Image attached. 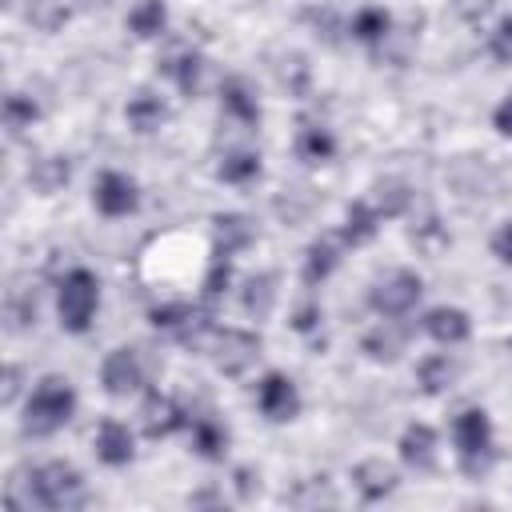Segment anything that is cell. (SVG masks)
<instances>
[{
  "label": "cell",
  "instance_id": "cell-1",
  "mask_svg": "<svg viewBox=\"0 0 512 512\" xmlns=\"http://www.w3.org/2000/svg\"><path fill=\"white\" fill-rule=\"evenodd\" d=\"M24 484H28V496H24L28 508L68 512V508H84V504H88V484H84V476H80L72 464H64V460L36 464Z\"/></svg>",
  "mask_w": 512,
  "mask_h": 512
},
{
  "label": "cell",
  "instance_id": "cell-2",
  "mask_svg": "<svg viewBox=\"0 0 512 512\" xmlns=\"http://www.w3.org/2000/svg\"><path fill=\"white\" fill-rule=\"evenodd\" d=\"M76 412V392L64 376H44L24 400V436H56Z\"/></svg>",
  "mask_w": 512,
  "mask_h": 512
},
{
  "label": "cell",
  "instance_id": "cell-3",
  "mask_svg": "<svg viewBox=\"0 0 512 512\" xmlns=\"http://www.w3.org/2000/svg\"><path fill=\"white\" fill-rule=\"evenodd\" d=\"M452 440H456V464L468 480L488 476L496 464V444H492V420L484 408H464L452 420Z\"/></svg>",
  "mask_w": 512,
  "mask_h": 512
},
{
  "label": "cell",
  "instance_id": "cell-4",
  "mask_svg": "<svg viewBox=\"0 0 512 512\" xmlns=\"http://www.w3.org/2000/svg\"><path fill=\"white\" fill-rule=\"evenodd\" d=\"M96 308H100V280H96V272H88V268H72V272H64V280H60V288H56L60 328L72 332V336L88 332Z\"/></svg>",
  "mask_w": 512,
  "mask_h": 512
},
{
  "label": "cell",
  "instance_id": "cell-5",
  "mask_svg": "<svg viewBox=\"0 0 512 512\" xmlns=\"http://www.w3.org/2000/svg\"><path fill=\"white\" fill-rule=\"evenodd\" d=\"M424 296V280L412 272V268H392L388 276H380L368 292V304L376 316H408Z\"/></svg>",
  "mask_w": 512,
  "mask_h": 512
},
{
  "label": "cell",
  "instance_id": "cell-6",
  "mask_svg": "<svg viewBox=\"0 0 512 512\" xmlns=\"http://www.w3.org/2000/svg\"><path fill=\"white\" fill-rule=\"evenodd\" d=\"M216 364V372L224 376H244L256 360H260V336L248 332V328H216L208 336V348H204Z\"/></svg>",
  "mask_w": 512,
  "mask_h": 512
},
{
  "label": "cell",
  "instance_id": "cell-7",
  "mask_svg": "<svg viewBox=\"0 0 512 512\" xmlns=\"http://www.w3.org/2000/svg\"><path fill=\"white\" fill-rule=\"evenodd\" d=\"M144 376H148V368H144L140 348H112L104 356V364H100V384H104L108 396H132V392H140L144 388Z\"/></svg>",
  "mask_w": 512,
  "mask_h": 512
},
{
  "label": "cell",
  "instance_id": "cell-8",
  "mask_svg": "<svg viewBox=\"0 0 512 512\" xmlns=\"http://www.w3.org/2000/svg\"><path fill=\"white\" fill-rule=\"evenodd\" d=\"M92 204H96V212L100 216H112V220H120V216H132L136 208H140V188H136V180L132 176H124V172H100L96 176V188H92Z\"/></svg>",
  "mask_w": 512,
  "mask_h": 512
},
{
  "label": "cell",
  "instance_id": "cell-9",
  "mask_svg": "<svg viewBox=\"0 0 512 512\" xmlns=\"http://www.w3.org/2000/svg\"><path fill=\"white\" fill-rule=\"evenodd\" d=\"M256 408H260L268 420H276V424L296 420V412H300V392H296V384H292L284 372H268V376L256 384Z\"/></svg>",
  "mask_w": 512,
  "mask_h": 512
},
{
  "label": "cell",
  "instance_id": "cell-10",
  "mask_svg": "<svg viewBox=\"0 0 512 512\" xmlns=\"http://www.w3.org/2000/svg\"><path fill=\"white\" fill-rule=\"evenodd\" d=\"M140 428H144L148 440H164V436L188 428V412H184L172 396H164V392H148L144 404H140Z\"/></svg>",
  "mask_w": 512,
  "mask_h": 512
},
{
  "label": "cell",
  "instance_id": "cell-11",
  "mask_svg": "<svg viewBox=\"0 0 512 512\" xmlns=\"http://www.w3.org/2000/svg\"><path fill=\"white\" fill-rule=\"evenodd\" d=\"M96 456H100V464H108V468L132 464V456H136L132 428L120 424V420H104V424L96 428Z\"/></svg>",
  "mask_w": 512,
  "mask_h": 512
},
{
  "label": "cell",
  "instance_id": "cell-12",
  "mask_svg": "<svg viewBox=\"0 0 512 512\" xmlns=\"http://www.w3.org/2000/svg\"><path fill=\"white\" fill-rule=\"evenodd\" d=\"M400 460L412 472H432L436 468V428L432 424H408L400 432Z\"/></svg>",
  "mask_w": 512,
  "mask_h": 512
},
{
  "label": "cell",
  "instance_id": "cell-13",
  "mask_svg": "<svg viewBox=\"0 0 512 512\" xmlns=\"http://www.w3.org/2000/svg\"><path fill=\"white\" fill-rule=\"evenodd\" d=\"M352 484H356L360 500L376 504V500H384V496H392V492H396L400 476H396V468H392V464H384V460H360V464L352 468Z\"/></svg>",
  "mask_w": 512,
  "mask_h": 512
},
{
  "label": "cell",
  "instance_id": "cell-14",
  "mask_svg": "<svg viewBox=\"0 0 512 512\" xmlns=\"http://www.w3.org/2000/svg\"><path fill=\"white\" fill-rule=\"evenodd\" d=\"M424 332L436 340V344H464L468 336H472V320H468V312L464 308H448V304H440V308H432L428 316H424Z\"/></svg>",
  "mask_w": 512,
  "mask_h": 512
},
{
  "label": "cell",
  "instance_id": "cell-15",
  "mask_svg": "<svg viewBox=\"0 0 512 512\" xmlns=\"http://www.w3.org/2000/svg\"><path fill=\"white\" fill-rule=\"evenodd\" d=\"M188 432H192V448L204 460H224L228 452V428L212 416V412H192L188 416Z\"/></svg>",
  "mask_w": 512,
  "mask_h": 512
},
{
  "label": "cell",
  "instance_id": "cell-16",
  "mask_svg": "<svg viewBox=\"0 0 512 512\" xmlns=\"http://www.w3.org/2000/svg\"><path fill=\"white\" fill-rule=\"evenodd\" d=\"M212 240H216V256H236L256 240V228H252L248 216L224 212V216L212 220Z\"/></svg>",
  "mask_w": 512,
  "mask_h": 512
},
{
  "label": "cell",
  "instance_id": "cell-17",
  "mask_svg": "<svg viewBox=\"0 0 512 512\" xmlns=\"http://www.w3.org/2000/svg\"><path fill=\"white\" fill-rule=\"evenodd\" d=\"M380 212H376V204H368V200H352L348 208H344V228H340V240L344 244H352V248H360V244H368L376 232H380Z\"/></svg>",
  "mask_w": 512,
  "mask_h": 512
},
{
  "label": "cell",
  "instance_id": "cell-18",
  "mask_svg": "<svg viewBox=\"0 0 512 512\" xmlns=\"http://www.w3.org/2000/svg\"><path fill=\"white\" fill-rule=\"evenodd\" d=\"M456 376H460V364H456L448 352H432V356H424V360L416 364V384H420L428 396L448 392V388L456 384Z\"/></svg>",
  "mask_w": 512,
  "mask_h": 512
},
{
  "label": "cell",
  "instance_id": "cell-19",
  "mask_svg": "<svg viewBox=\"0 0 512 512\" xmlns=\"http://www.w3.org/2000/svg\"><path fill=\"white\" fill-rule=\"evenodd\" d=\"M220 104H224V112H228L232 120H240V124H256V120H260L256 92L248 88L244 76H228V80L220 84Z\"/></svg>",
  "mask_w": 512,
  "mask_h": 512
},
{
  "label": "cell",
  "instance_id": "cell-20",
  "mask_svg": "<svg viewBox=\"0 0 512 512\" xmlns=\"http://www.w3.org/2000/svg\"><path fill=\"white\" fill-rule=\"evenodd\" d=\"M340 264V240L336 236H316L304 252V284H324Z\"/></svg>",
  "mask_w": 512,
  "mask_h": 512
},
{
  "label": "cell",
  "instance_id": "cell-21",
  "mask_svg": "<svg viewBox=\"0 0 512 512\" xmlns=\"http://www.w3.org/2000/svg\"><path fill=\"white\" fill-rule=\"evenodd\" d=\"M124 120L132 124V132L148 136V132H156V128L168 120V108H164L160 96H152V92H136V96L128 100V108H124Z\"/></svg>",
  "mask_w": 512,
  "mask_h": 512
},
{
  "label": "cell",
  "instance_id": "cell-22",
  "mask_svg": "<svg viewBox=\"0 0 512 512\" xmlns=\"http://www.w3.org/2000/svg\"><path fill=\"white\" fill-rule=\"evenodd\" d=\"M348 32H352V40L376 48V44H384V40L392 36V16H388L384 8H376V4H368V8H360V12L352 16Z\"/></svg>",
  "mask_w": 512,
  "mask_h": 512
},
{
  "label": "cell",
  "instance_id": "cell-23",
  "mask_svg": "<svg viewBox=\"0 0 512 512\" xmlns=\"http://www.w3.org/2000/svg\"><path fill=\"white\" fill-rule=\"evenodd\" d=\"M68 176H72V164H68L64 156H40V160L28 168V184H32L40 196L60 192V188L68 184Z\"/></svg>",
  "mask_w": 512,
  "mask_h": 512
},
{
  "label": "cell",
  "instance_id": "cell-24",
  "mask_svg": "<svg viewBox=\"0 0 512 512\" xmlns=\"http://www.w3.org/2000/svg\"><path fill=\"white\" fill-rule=\"evenodd\" d=\"M276 272H260L244 284V312L252 320H268L272 316V304H276Z\"/></svg>",
  "mask_w": 512,
  "mask_h": 512
},
{
  "label": "cell",
  "instance_id": "cell-25",
  "mask_svg": "<svg viewBox=\"0 0 512 512\" xmlns=\"http://www.w3.org/2000/svg\"><path fill=\"white\" fill-rule=\"evenodd\" d=\"M164 72L176 80V88L192 100L196 92H200V84H204V56L200 52H180V56H172L168 64H164Z\"/></svg>",
  "mask_w": 512,
  "mask_h": 512
},
{
  "label": "cell",
  "instance_id": "cell-26",
  "mask_svg": "<svg viewBox=\"0 0 512 512\" xmlns=\"http://www.w3.org/2000/svg\"><path fill=\"white\" fill-rule=\"evenodd\" d=\"M332 152H336V140H332V132L324 124H304L300 128V136H296V156L300 160L324 164V160H332Z\"/></svg>",
  "mask_w": 512,
  "mask_h": 512
},
{
  "label": "cell",
  "instance_id": "cell-27",
  "mask_svg": "<svg viewBox=\"0 0 512 512\" xmlns=\"http://www.w3.org/2000/svg\"><path fill=\"white\" fill-rule=\"evenodd\" d=\"M360 348H364L372 360H396V356L404 352V332L392 324V316H384V324L372 328V332L360 340Z\"/></svg>",
  "mask_w": 512,
  "mask_h": 512
},
{
  "label": "cell",
  "instance_id": "cell-28",
  "mask_svg": "<svg viewBox=\"0 0 512 512\" xmlns=\"http://www.w3.org/2000/svg\"><path fill=\"white\" fill-rule=\"evenodd\" d=\"M164 24H168V4H164V0H140V4L128 12V28H132V36H140V40L160 36Z\"/></svg>",
  "mask_w": 512,
  "mask_h": 512
},
{
  "label": "cell",
  "instance_id": "cell-29",
  "mask_svg": "<svg viewBox=\"0 0 512 512\" xmlns=\"http://www.w3.org/2000/svg\"><path fill=\"white\" fill-rule=\"evenodd\" d=\"M24 20L36 32H60L64 20H68V8H64V0H28L24 4Z\"/></svg>",
  "mask_w": 512,
  "mask_h": 512
},
{
  "label": "cell",
  "instance_id": "cell-30",
  "mask_svg": "<svg viewBox=\"0 0 512 512\" xmlns=\"http://www.w3.org/2000/svg\"><path fill=\"white\" fill-rule=\"evenodd\" d=\"M376 212L380 216H404L412 204V188L404 180H376Z\"/></svg>",
  "mask_w": 512,
  "mask_h": 512
},
{
  "label": "cell",
  "instance_id": "cell-31",
  "mask_svg": "<svg viewBox=\"0 0 512 512\" xmlns=\"http://www.w3.org/2000/svg\"><path fill=\"white\" fill-rule=\"evenodd\" d=\"M36 116H40V108H36L32 96H24V92H8V96H4V128H8L12 136H20L24 128H32Z\"/></svg>",
  "mask_w": 512,
  "mask_h": 512
},
{
  "label": "cell",
  "instance_id": "cell-32",
  "mask_svg": "<svg viewBox=\"0 0 512 512\" xmlns=\"http://www.w3.org/2000/svg\"><path fill=\"white\" fill-rule=\"evenodd\" d=\"M216 176H220L224 184H248V180L260 176V156H256V152H228V156L220 160Z\"/></svg>",
  "mask_w": 512,
  "mask_h": 512
},
{
  "label": "cell",
  "instance_id": "cell-33",
  "mask_svg": "<svg viewBox=\"0 0 512 512\" xmlns=\"http://www.w3.org/2000/svg\"><path fill=\"white\" fill-rule=\"evenodd\" d=\"M228 280H232L228 256H216V260H212V268H208V276H204V300H208V304H212V300H220V296L228 292Z\"/></svg>",
  "mask_w": 512,
  "mask_h": 512
},
{
  "label": "cell",
  "instance_id": "cell-34",
  "mask_svg": "<svg viewBox=\"0 0 512 512\" xmlns=\"http://www.w3.org/2000/svg\"><path fill=\"white\" fill-rule=\"evenodd\" d=\"M488 56H492L496 64H512V16H504V20L496 24V32L488 36Z\"/></svg>",
  "mask_w": 512,
  "mask_h": 512
},
{
  "label": "cell",
  "instance_id": "cell-35",
  "mask_svg": "<svg viewBox=\"0 0 512 512\" xmlns=\"http://www.w3.org/2000/svg\"><path fill=\"white\" fill-rule=\"evenodd\" d=\"M492 256H496L500 264H512V220L492 232Z\"/></svg>",
  "mask_w": 512,
  "mask_h": 512
},
{
  "label": "cell",
  "instance_id": "cell-36",
  "mask_svg": "<svg viewBox=\"0 0 512 512\" xmlns=\"http://www.w3.org/2000/svg\"><path fill=\"white\" fill-rule=\"evenodd\" d=\"M288 64H292V68H284V84H288L292 92H304V80H308V64H304V56H292Z\"/></svg>",
  "mask_w": 512,
  "mask_h": 512
},
{
  "label": "cell",
  "instance_id": "cell-37",
  "mask_svg": "<svg viewBox=\"0 0 512 512\" xmlns=\"http://www.w3.org/2000/svg\"><path fill=\"white\" fill-rule=\"evenodd\" d=\"M492 128H496L500 136H512V92L496 104V112H492Z\"/></svg>",
  "mask_w": 512,
  "mask_h": 512
},
{
  "label": "cell",
  "instance_id": "cell-38",
  "mask_svg": "<svg viewBox=\"0 0 512 512\" xmlns=\"http://www.w3.org/2000/svg\"><path fill=\"white\" fill-rule=\"evenodd\" d=\"M236 492L240 500H252L260 492V476H252V468H236Z\"/></svg>",
  "mask_w": 512,
  "mask_h": 512
},
{
  "label": "cell",
  "instance_id": "cell-39",
  "mask_svg": "<svg viewBox=\"0 0 512 512\" xmlns=\"http://www.w3.org/2000/svg\"><path fill=\"white\" fill-rule=\"evenodd\" d=\"M316 320H320V308H316V304H304V308L296 312V320H292V324H296L300 332H308V328H312Z\"/></svg>",
  "mask_w": 512,
  "mask_h": 512
},
{
  "label": "cell",
  "instance_id": "cell-40",
  "mask_svg": "<svg viewBox=\"0 0 512 512\" xmlns=\"http://www.w3.org/2000/svg\"><path fill=\"white\" fill-rule=\"evenodd\" d=\"M16 380H20V368H16V364H8V372H4V404H12V400H16V388H20Z\"/></svg>",
  "mask_w": 512,
  "mask_h": 512
},
{
  "label": "cell",
  "instance_id": "cell-41",
  "mask_svg": "<svg viewBox=\"0 0 512 512\" xmlns=\"http://www.w3.org/2000/svg\"><path fill=\"white\" fill-rule=\"evenodd\" d=\"M84 8H104V4H112V0H80Z\"/></svg>",
  "mask_w": 512,
  "mask_h": 512
}]
</instances>
